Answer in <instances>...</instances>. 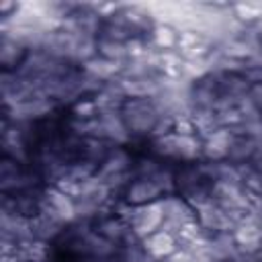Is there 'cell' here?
Returning <instances> with one entry per match:
<instances>
[{
    "instance_id": "30bf717a",
    "label": "cell",
    "mask_w": 262,
    "mask_h": 262,
    "mask_svg": "<svg viewBox=\"0 0 262 262\" xmlns=\"http://www.w3.org/2000/svg\"><path fill=\"white\" fill-rule=\"evenodd\" d=\"M250 96H252V104L262 111V84H256V86L252 88Z\"/></svg>"
},
{
    "instance_id": "8992f818",
    "label": "cell",
    "mask_w": 262,
    "mask_h": 262,
    "mask_svg": "<svg viewBox=\"0 0 262 262\" xmlns=\"http://www.w3.org/2000/svg\"><path fill=\"white\" fill-rule=\"evenodd\" d=\"M29 221H31L33 239H39V242H45V244L55 239L61 233V227H63V223H59L57 219H53V217H49L45 213H37Z\"/></svg>"
},
{
    "instance_id": "5b68a950",
    "label": "cell",
    "mask_w": 262,
    "mask_h": 262,
    "mask_svg": "<svg viewBox=\"0 0 262 262\" xmlns=\"http://www.w3.org/2000/svg\"><path fill=\"white\" fill-rule=\"evenodd\" d=\"M141 242H143V248L147 250V254H149L156 262L168 260V258L178 250L176 237H174L170 231H166V229H158V231H154L151 235H147V237L141 239Z\"/></svg>"
},
{
    "instance_id": "277c9868",
    "label": "cell",
    "mask_w": 262,
    "mask_h": 262,
    "mask_svg": "<svg viewBox=\"0 0 262 262\" xmlns=\"http://www.w3.org/2000/svg\"><path fill=\"white\" fill-rule=\"evenodd\" d=\"M162 199H164V190L151 178H135L125 188V201L131 207L149 205V203H156Z\"/></svg>"
},
{
    "instance_id": "9c48e42d",
    "label": "cell",
    "mask_w": 262,
    "mask_h": 262,
    "mask_svg": "<svg viewBox=\"0 0 262 262\" xmlns=\"http://www.w3.org/2000/svg\"><path fill=\"white\" fill-rule=\"evenodd\" d=\"M235 12L242 18H260L262 16V6L260 4H250V2L248 4H237Z\"/></svg>"
},
{
    "instance_id": "3957f363",
    "label": "cell",
    "mask_w": 262,
    "mask_h": 262,
    "mask_svg": "<svg viewBox=\"0 0 262 262\" xmlns=\"http://www.w3.org/2000/svg\"><path fill=\"white\" fill-rule=\"evenodd\" d=\"M39 213H45L53 219H57L59 223H70L74 219H78L76 213V201L72 196H68L66 192H61L57 186H49L41 192V205H39Z\"/></svg>"
},
{
    "instance_id": "6da1fadb",
    "label": "cell",
    "mask_w": 262,
    "mask_h": 262,
    "mask_svg": "<svg viewBox=\"0 0 262 262\" xmlns=\"http://www.w3.org/2000/svg\"><path fill=\"white\" fill-rule=\"evenodd\" d=\"M125 223L129 225V231L133 233L135 239H145L147 235H151L154 231H158L164 223V209H162V201L149 203V205H139V207H131L125 215H123Z\"/></svg>"
},
{
    "instance_id": "7a4b0ae2",
    "label": "cell",
    "mask_w": 262,
    "mask_h": 262,
    "mask_svg": "<svg viewBox=\"0 0 262 262\" xmlns=\"http://www.w3.org/2000/svg\"><path fill=\"white\" fill-rule=\"evenodd\" d=\"M121 119L129 133H143L156 129L160 121V111L147 98H131L123 104Z\"/></svg>"
},
{
    "instance_id": "ba28073f",
    "label": "cell",
    "mask_w": 262,
    "mask_h": 262,
    "mask_svg": "<svg viewBox=\"0 0 262 262\" xmlns=\"http://www.w3.org/2000/svg\"><path fill=\"white\" fill-rule=\"evenodd\" d=\"M86 70L92 72L98 78H104V76H111V74L119 72V61H113V59H106V57H102V59H88L86 61Z\"/></svg>"
},
{
    "instance_id": "52a82bcc",
    "label": "cell",
    "mask_w": 262,
    "mask_h": 262,
    "mask_svg": "<svg viewBox=\"0 0 262 262\" xmlns=\"http://www.w3.org/2000/svg\"><path fill=\"white\" fill-rule=\"evenodd\" d=\"M154 41L160 49H170V47L178 45V33L170 25H158L154 29Z\"/></svg>"
}]
</instances>
